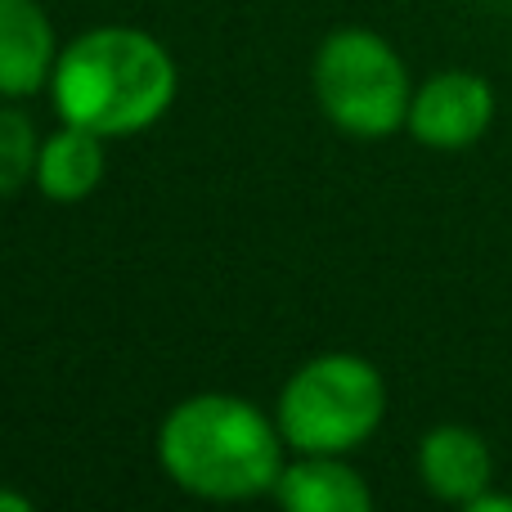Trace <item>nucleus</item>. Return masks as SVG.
<instances>
[{"mask_svg": "<svg viewBox=\"0 0 512 512\" xmlns=\"http://www.w3.org/2000/svg\"><path fill=\"white\" fill-rule=\"evenodd\" d=\"M283 432L261 405L230 391H198L158 427V468L176 490L207 504L270 495L283 472Z\"/></svg>", "mask_w": 512, "mask_h": 512, "instance_id": "f257e3e1", "label": "nucleus"}, {"mask_svg": "<svg viewBox=\"0 0 512 512\" xmlns=\"http://www.w3.org/2000/svg\"><path fill=\"white\" fill-rule=\"evenodd\" d=\"M180 72L171 50L140 27H90L59 50L50 95L63 122H77L104 140L140 135L176 104Z\"/></svg>", "mask_w": 512, "mask_h": 512, "instance_id": "f03ea898", "label": "nucleus"}, {"mask_svg": "<svg viewBox=\"0 0 512 512\" xmlns=\"http://www.w3.org/2000/svg\"><path fill=\"white\" fill-rule=\"evenodd\" d=\"M387 418V378L373 360L351 351H328L306 360L279 391V423L288 450L297 454H351Z\"/></svg>", "mask_w": 512, "mask_h": 512, "instance_id": "7ed1b4c3", "label": "nucleus"}, {"mask_svg": "<svg viewBox=\"0 0 512 512\" xmlns=\"http://www.w3.org/2000/svg\"><path fill=\"white\" fill-rule=\"evenodd\" d=\"M310 86L337 131L355 140H387L405 131L414 77L400 50L373 27H337L310 63Z\"/></svg>", "mask_w": 512, "mask_h": 512, "instance_id": "20e7f679", "label": "nucleus"}, {"mask_svg": "<svg viewBox=\"0 0 512 512\" xmlns=\"http://www.w3.org/2000/svg\"><path fill=\"white\" fill-rule=\"evenodd\" d=\"M495 108H499L495 86H490L481 72L445 68L414 86L405 131L414 135L423 149L463 153L477 140H486V131L495 126Z\"/></svg>", "mask_w": 512, "mask_h": 512, "instance_id": "39448f33", "label": "nucleus"}, {"mask_svg": "<svg viewBox=\"0 0 512 512\" xmlns=\"http://www.w3.org/2000/svg\"><path fill=\"white\" fill-rule=\"evenodd\" d=\"M418 481L432 499L468 508L481 490L495 486V454L490 441L468 423H436L418 441Z\"/></svg>", "mask_w": 512, "mask_h": 512, "instance_id": "423d86ee", "label": "nucleus"}, {"mask_svg": "<svg viewBox=\"0 0 512 512\" xmlns=\"http://www.w3.org/2000/svg\"><path fill=\"white\" fill-rule=\"evenodd\" d=\"M59 36L41 0H0V99H32L50 86Z\"/></svg>", "mask_w": 512, "mask_h": 512, "instance_id": "0eeeda50", "label": "nucleus"}, {"mask_svg": "<svg viewBox=\"0 0 512 512\" xmlns=\"http://www.w3.org/2000/svg\"><path fill=\"white\" fill-rule=\"evenodd\" d=\"M270 495L274 504L288 512H369L373 508L369 481L346 463V454H301L297 463H283Z\"/></svg>", "mask_w": 512, "mask_h": 512, "instance_id": "6e6552de", "label": "nucleus"}, {"mask_svg": "<svg viewBox=\"0 0 512 512\" xmlns=\"http://www.w3.org/2000/svg\"><path fill=\"white\" fill-rule=\"evenodd\" d=\"M104 135L86 131L77 122H63L54 135L41 140L36 158V189L50 203H86L104 180Z\"/></svg>", "mask_w": 512, "mask_h": 512, "instance_id": "1a4fd4ad", "label": "nucleus"}, {"mask_svg": "<svg viewBox=\"0 0 512 512\" xmlns=\"http://www.w3.org/2000/svg\"><path fill=\"white\" fill-rule=\"evenodd\" d=\"M36 158H41V135L32 117L18 108H0V198H14L18 189L36 185Z\"/></svg>", "mask_w": 512, "mask_h": 512, "instance_id": "9d476101", "label": "nucleus"}, {"mask_svg": "<svg viewBox=\"0 0 512 512\" xmlns=\"http://www.w3.org/2000/svg\"><path fill=\"white\" fill-rule=\"evenodd\" d=\"M468 512H512V495H504V490H481L477 499L468 504Z\"/></svg>", "mask_w": 512, "mask_h": 512, "instance_id": "9b49d317", "label": "nucleus"}, {"mask_svg": "<svg viewBox=\"0 0 512 512\" xmlns=\"http://www.w3.org/2000/svg\"><path fill=\"white\" fill-rule=\"evenodd\" d=\"M0 512H32V499L23 490H5L0 486Z\"/></svg>", "mask_w": 512, "mask_h": 512, "instance_id": "f8f14e48", "label": "nucleus"}]
</instances>
